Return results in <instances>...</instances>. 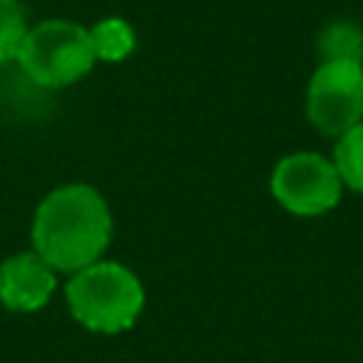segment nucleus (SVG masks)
<instances>
[{
	"mask_svg": "<svg viewBox=\"0 0 363 363\" xmlns=\"http://www.w3.org/2000/svg\"><path fill=\"white\" fill-rule=\"evenodd\" d=\"M113 238L105 196L82 182L54 187L34 210L31 250L57 272H77L99 261Z\"/></svg>",
	"mask_w": 363,
	"mask_h": 363,
	"instance_id": "nucleus-1",
	"label": "nucleus"
},
{
	"mask_svg": "<svg viewBox=\"0 0 363 363\" xmlns=\"http://www.w3.org/2000/svg\"><path fill=\"white\" fill-rule=\"evenodd\" d=\"M65 303L79 326L99 335H119L139 320L145 309V286L130 267L99 258L71 272Z\"/></svg>",
	"mask_w": 363,
	"mask_h": 363,
	"instance_id": "nucleus-2",
	"label": "nucleus"
},
{
	"mask_svg": "<svg viewBox=\"0 0 363 363\" xmlns=\"http://www.w3.org/2000/svg\"><path fill=\"white\" fill-rule=\"evenodd\" d=\"M17 62L31 82L43 88H65L79 82L96 65V57L85 26L54 17L28 28Z\"/></svg>",
	"mask_w": 363,
	"mask_h": 363,
	"instance_id": "nucleus-3",
	"label": "nucleus"
},
{
	"mask_svg": "<svg viewBox=\"0 0 363 363\" xmlns=\"http://www.w3.org/2000/svg\"><path fill=\"white\" fill-rule=\"evenodd\" d=\"M269 190L284 210L295 216H320L340 201L343 182L335 162L312 150H298L275 164Z\"/></svg>",
	"mask_w": 363,
	"mask_h": 363,
	"instance_id": "nucleus-4",
	"label": "nucleus"
},
{
	"mask_svg": "<svg viewBox=\"0 0 363 363\" xmlns=\"http://www.w3.org/2000/svg\"><path fill=\"white\" fill-rule=\"evenodd\" d=\"M306 116L326 136H343L363 122V65L320 62L306 88Z\"/></svg>",
	"mask_w": 363,
	"mask_h": 363,
	"instance_id": "nucleus-5",
	"label": "nucleus"
},
{
	"mask_svg": "<svg viewBox=\"0 0 363 363\" xmlns=\"http://www.w3.org/2000/svg\"><path fill=\"white\" fill-rule=\"evenodd\" d=\"M57 289V269L34 250L14 252L0 264V303L11 312L43 309Z\"/></svg>",
	"mask_w": 363,
	"mask_h": 363,
	"instance_id": "nucleus-6",
	"label": "nucleus"
},
{
	"mask_svg": "<svg viewBox=\"0 0 363 363\" xmlns=\"http://www.w3.org/2000/svg\"><path fill=\"white\" fill-rule=\"evenodd\" d=\"M94 57L102 62H122L136 48V31L122 17H105L96 26L88 28Z\"/></svg>",
	"mask_w": 363,
	"mask_h": 363,
	"instance_id": "nucleus-7",
	"label": "nucleus"
},
{
	"mask_svg": "<svg viewBox=\"0 0 363 363\" xmlns=\"http://www.w3.org/2000/svg\"><path fill=\"white\" fill-rule=\"evenodd\" d=\"M320 62L346 60L363 65V28L354 23H332L318 40Z\"/></svg>",
	"mask_w": 363,
	"mask_h": 363,
	"instance_id": "nucleus-8",
	"label": "nucleus"
},
{
	"mask_svg": "<svg viewBox=\"0 0 363 363\" xmlns=\"http://www.w3.org/2000/svg\"><path fill=\"white\" fill-rule=\"evenodd\" d=\"M335 167L340 173V182L363 196V122H357L352 130L337 136Z\"/></svg>",
	"mask_w": 363,
	"mask_h": 363,
	"instance_id": "nucleus-9",
	"label": "nucleus"
},
{
	"mask_svg": "<svg viewBox=\"0 0 363 363\" xmlns=\"http://www.w3.org/2000/svg\"><path fill=\"white\" fill-rule=\"evenodd\" d=\"M26 34H28V23H26L23 3L0 0V65L17 60Z\"/></svg>",
	"mask_w": 363,
	"mask_h": 363,
	"instance_id": "nucleus-10",
	"label": "nucleus"
}]
</instances>
